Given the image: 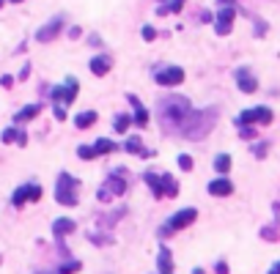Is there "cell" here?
I'll use <instances>...</instances> for the list:
<instances>
[{
    "instance_id": "cell-15",
    "label": "cell",
    "mask_w": 280,
    "mask_h": 274,
    "mask_svg": "<svg viewBox=\"0 0 280 274\" xmlns=\"http://www.w3.org/2000/svg\"><path fill=\"white\" fill-rule=\"evenodd\" d=\"M91 72L96 74V77H104V74L110 72V55H96L91 61Z\"/></svg>"
},
{
    "instance_id": "cell-20",
    "label": "cell",
    "mask_w": 280,
    "mask_h": 274,
    "mask_svg": "<svg viewBox=\"0 0 280 274\" xmlns=\"http://www.w3.org/2000/svg\"><path fill=\"white\" fill-rule=\"evenodd\" d=\"M93 121H96V113H93V110H85V113H80L77 118H74V126H77V129H88Z\"/></svg>"
},
{
    "instance_id": "cell-27",
    "label": "cell",
    "mask_w": 280,
    "mask_h": 274,
    "mask_svg": "<svg viewBox=\"0 0 280 274\" xmlns=\"http://www.w3.org/2000/svg\"><path fill=\"white\" fill-rule=\"evenodd\" d=\"M129 124H132V115H118V118H115V132L124 135V132L129 129Z\"/></svg>"
},
{
    "instance_id": "cell-41",
    "label": "cell",
    "mask_w": 280,
    "mask_h": 274,
    "mask_svg": "<svg viewBox=\"0 0 280 274\" xmlns=\"http://www.w3.org/2000/svg\"><path fill=\"white\" fill-rule=\"evenodd\" d=\"M9 3H22V0H9Z\"/></svg>"
},
{
    "instance_id": "cell-18",
    "label": "cell",
    "mask_w": 280,
    "mask_h": 274,
    "mask_svg": "<svg viewBox=\"0 0 280 274\" xmlns=\"http://www.w3.org/2000/svg\"><path fill=\"white\" fill-rule=\"evenodd\" d=\"M0 140H3V143H17V145H25L28 143L25 132H20V129H6L3 135H0Z\"/></svg>"
},
{
    "instance_id": "cell-14",
    "label": "cell",
    "mask_w": 280,
    "mask_h": 274,
    "mask_svg": "<svg viewBox=\"0 0 280 274\" xmlns=\"http://www.w3.org/2000/svg\"><path fill=\"white\" fill-rule=\"evenodd\" d=\"M126 99H129L132 107H135V124H137V126H146V124H149V110H146L143 104H140V99H137V96H132V93H129Z\"/></svg>"
},
{
    "instance_id": "cell-29",
    "label": "cell",
    "mask_w": 280,
    "mask_h": 274,
    "mask_svg": "<svg viewBox=\"0 0 280 274\" xmlns=\"http://www.w3.org/2000/svg\"><path fill=\"white\" fill-rule=\"evenodd\" d=\"M74 271H80V263H77V260H69V263H63L61 269H58V274H74Z\"/></svg>"
},
{
    "instance_id": "cell-16",
    "label": "cell",
    "mask_w": 280,
    "mask_h": 274,
    "mask_svg": "<svg viewBox=\"0 0 280 274\" xmlns=\"http://www.w3.org/2000/svg\"><path fill=\"white\" fill-rule=\"evenodd\" d=\"M157 266H160V274H173V260H171V249L168 247H160V260H157Z\"/></svg>"
},
{
    "instance_id": "cell-23",
    "label": "cell",
    "mask_w": 280,
    "mask_h": 274,
    "mask_svg": "<svg viewBox=\"0 0 280 274\" xmlns=\"http://www.w3.org/2000/svg\"><path fill=\"white\" fill-rule=\"evenodd\" d=\"M104 189H107L110 195H124V192H126V181H124V178H110V181L104 184Z\"/></svg>"
},
{
    "instance_id": "cell-17",
    "label": "cell",
    "mask_w": 280,
    "mask_h": 274,
    "mask_svg": "<svg viewBox=\"0 0 280 274\" xmlns=\"http://www.w3.org/2000/svg\"><path fill=\"white\" fill-rule=\"evenodd\" d=\"M39 113H42V104H28V107H22L20 113L14 115V121H17V124H22V121H31V118H36Z\"/></svg>"
},
{
    "instance_id": "cell-24",
    "label": "cell",
    "mask_w": 280,
    "mask_h": 274,
    "mask_svg": "<svg viewBox=\"0 0 280 274\" xmlns=\"http://www.w3.org/2000/svg\"><path fill=\"white\" fill-rule=\"evenodd\" d=\"M214 170H217L220 176H225V173L231 170V156L228 154H220L217 159H214Z\"/></svg>"
},
{
    "instance_id": "cell-25",
    "label": "cell",
    "mask_w": 280,
    "mask_h": 274,
    "mask_svg": "<svg viewBox=\"0 0 280 274\" xmlns=\"http://www.w3.org/2000/svg\"><path fill=\"white\" fill-rule=\"evenodd\" d=\"M124 148L129 151V154H143V143H140V137H137V135H132L129 140H126Z\"/></svg>"
},
{
    "instance_id": "cell-26",
    "label": "cell",
    "mask_w": 280,
    "mask_h": 274,
    "mask_svg": "<svg viewBox=\"0 0 280 274\" xmlns=\"http://www.w3.org/2000/svg\"><path fill=\"white\" fill-rule=\"evenodd\" d=\"M182 6H184V0H171L168 6H160V9H157V14H171V11H182Z\"/></svg>"
},
{
    "instance_id": "cell-22",
    "label": "cell",
    "mask_w": 280,
    "mask_h": 274,
    "mask_svg": "<svg viewBox=\"0 0 280 274\" xmlns=\"http://www.w3.org/2000/svg\"><path fill=\"white\" fill-rule=\"evenodd\" d=\"M113 151H115V143H113V140H107V137L96 140V145H93V154H96V156H102V154H113Z\"/></svg>"
},
{
    "instance_id": "cell-19",
    "label": "cell",
    "mask_w": 280,
    "mask_h": 274,
    "mask_svg": "<svg viewBox=\"0 0 280 274\" xmlns=\"http://www.w3.org/2000/svg\"><path fill=\"white\" fill-rule=\"evenodd\" d=\"M146 184H149V189L154 192V200H160L162 197V178L160 176H154V173H146Z\"/></svg>"
},
{
    "instance_id": "cell-13",
    "label": "cell",
    "mask_w": 280,
    "mask_h": 274,
    "mask_svg": "<svg viewBox=\"0 0 280 274\" xmlns=\"http://www.w3.org/2000/svg\"><path fill=\"white\" fill-rule=\"evenodd\" d=\"M74 228H77V225H74V219L61 217V219H55V225H52V233H55V238L61 241V238L66 236V233H74Z\"/></svg>"
},
{
    "instance_id": "cell-10",
    "label": "cell",
    "mask_w": 280,
    "mask_h": 274,
    "mask_svg": "<svg viewBox=\"0 0 280 274\" xmlns=\"http://www.w3.org/2000/svg\"><path fill=\"white\" fill-rule=\"evenodd\" d=\"M154 80L162 85V88H171V85H179L184 80V72H182V69H176V66H171V69H162V72H157Z\"/></svg>"
},
{
    "instance_id": "cell-9",
    "label": "cell",
    "mask_w": 280,
    "mask_h": 274,
    "mask_svg": "<svg viewBox=\"0 0 280 274\" xmlns=\"http://www.w3.org/2000/svg\"><path fill=\"white\" fill-rule=\"evenodd\" d=\"M233 20H236V11H233V6H228V9H220V14H217V25H214V31H217L220 36H228L231 28H233Z\"/></svg>"
},
{
    "instance_id": "cell-11",
    "label": "cell",
    "mask_w": 280,
    "mask_h": 274,
    "mask_svg": "<svg viewBox=\"0 0 280 274\" xmlns=\"http://www.w3.org/2000/svg\"><path fill=\"white\" fill-rule=\"evenodd\" d=\"M236 83H239V91L242 93H255L258 91V83H255V77L250 74V69H236Z\"/></svg>"
},
{
    "instance_id": "cell-8",
    "label": "cell",
    "mask_w": 280,
    "mask_h": 274,
    "mask_svg": "<svg viewBox=\"0 0 280 274\" xmlns=\"http://www.w3.org/2000/svg\"><path fill=\"white\" fill-rule=\"evenodd\" d=\"M39 197H42V186H39V184H28V186H20V189L14 192L11 203H14V206H22L25 200H39Z\"/></svg>"
},
{
    "instance_id": "cell-39",
    "label": "cell",
    "mask_w": 280,
    "mask_h": 274,
    "mask_svg": "<svg viewBox=\"0 0 280 274\" xmlns=\"http://www.w3.org/2000/svg\"><path fill=\"white\" fill-rule=\"evenodd\" d=\"M269 274H280V260H277V263H275V266H272V269H269Z\"/></svg>"
},
{
    "instance_id": "cell-35",
    "label": "cell",
    "mask_w": 280,
    "mask_h": 274,
    "mask_svg": "<svg viewBox=\"0 0 280 274\" xmlns=\"http://www.w3.org/2000/svg\"><path fill=\"white\" fill-rule=\"evenodd\" d=\"M253 151H255V156H264V154H266V143H258Z\"/></svg>"
},
{
    "instance_id": "cell-37",
    "label": "cell",
    "mask_w": 280,
    "mask_h": 274,
    "mask_svg": "<svg viewBox=\"0 0 280 274\" xmlns=\"http://www.w3.org/2000/svg\"><path fill=\"white\" fill-rule=\"evenodd\" d=\"M80 33H83V31H80L77 25H74V28H69V36H72V39H80Z\"/></svg>"
},
{
    "instance_id": "cell-21",
    "label": "cell",
    "mask_w": 280,
    "mask_h": 274,
    "mask_svg": "<svg viewBox=\"0 0 280 274\" xmlns=\"http://www.w3.org/2000/svg\"><path fill=\"white\" fill-rule=\"evenodd\" d=\"M160 178H162V195H168V197H176V195H179V184L173 181V178L168 176V173H165V176H160Z\"/></svg>"
},
{
    "instance_id": "cell-4",
    "label": "cell",
    "mask_w": 280,
    "mask_h": 274,
    "mask_svg": "<svg viewBox=\"0 0 280 274\" xmlns=\"http://www.w3.org/2000/svg\"><path fill=\"white\" fill-rule=\"evenodd\" d=\"M50 96H52V102H55L58 107H69V104L74 102V96H77V80L66 77V83L58 85V88H52Z\"/></svg>"
},
{
    "instance_id": "cell-7",
    "label": "cell",
    "mask_w": 280,
    "mask_h": 274,
    "mask_svg": "<svg viewBox=\"0 0 280 274\" xmlns=\"http://www.w3.org/2000/svg\"><path fill=\"white\" fill-rule=\"evenodd\" d=\"M63 17H52L50 22H47V25L42 28V31H36V42H42V44H47V42H55L58 39V33L63 31Z\"/></svg>"
},
{
    "instance_id": "cell-33",
    "label": "cell",
    "mask_w": 280,
    "mask_h": 274,
    "mask_svg": "<svg viewBox=\"0 0 280 274\" xmlns=\"http://www.w3.org/2000/svg\"><path fill=\"white\" fill-rule=\"evenodd\" d=\"M261 236L269 238V241H277V230L275 228H264V230H261Z\"/></svg>"
},
{
    "instance_id": "cell-5",
    "label": "cell",
    "mask_w": 280,
    "mask_h": 274,
    "mask_svg": "<svg viewBox=\"0 0 280 274\" xmlns=\"http://www.w3.org/2000/svg\"><path fill=\"white\" fill-rule=\"evenodd\" d=\"M195 219H198V211H195V208H182V211H176L171 219H168V225H165L160 233H162V236H168L171 230H182V228H187L190 222H195Z\"/></svg>"
},
{
    "instance_id": "cell-1",
    "label": "cell",
    "mask_w": 280,
    "mask_h": 274,
    "mask_svg": "<svg viewBox=\"0 0 280 274\" xmlns=\"http://www.w3.org/2000/svg\"><path fill=\"white\" fill-rule=\"evenodd\" d=\"M192 113L190 102L184 96H168L165 102L160 104V124L165 132H173V129H182V124L187 121V115Z\"/></svg>"
},
{
    "instance_id": "cell-28",
    "label": "cell",
    "mask_w": 280,
    "mask_h": 274,
    "mask_svg": "<svg viewBox=\"0 0 280 274\" xmlns=\"http://www.w3.org/2000/svg\"><path fill=\"white\" fill-rule=\"evenodd\" d=\"M77 156H80V159H96V154H93V145H80V148H77Z\"/></svg>"
},
{
    "instance_id": "cell-2",
    "label": "cell",
    "mask_w": 280,
    "mask_h": 274,
    "mask_svg": "<svg viewBox=\"0 0 280 274\" xmlns=\"http://www.w3.org/2000/svg\"><path fill=\"white\" fill-rule=\"evenodd\" d=\"M214 124H217V110L214 107H206V110H192L190 115H187V121L182 124V135L187 140H201L206 137L209 132L214 129Z\"/></svg>"
},
{
    "instance_id": "cell-3",
    "label": "cell",
    "mask_w": 280,
    "mask_h": 274,
    "mask_svg": "<svg viewBox=\"0 0 280 274\" xmlns=\"http://www.w3.org/2000/svg\"><path fill=\"white\" fill-rule=\"evenodd\" d=\"M77 186L80 181L69 173H61L58 176V186H55V200L61 206H77Z\"/></svg>"
},
{
    "instance_id": "cell-31",
    "label": "cell",
    "mask_w": 280,
    "mask_h": 274,
    "mask_svg": "<svg viewBox=\"0 0 280 274\" xmlns=\"http://www.w3.org/2000/svg\"><path fill=\"white\" fill-rule=\"evenodd\" d=\"M239 135H242L244 140H253L255 137V129H253V126H239Z\"/></svg>"
},
{
    "instance_id": "cell-34",
    "label": "cell",
    "mask_w": 280,
    "mask_h": 274,
    "mask_svg": "<svg viewBox=\"0 0 280 274\" xmlns=\"http://www.w3.org/2000/svg\"><path fill=\"white\" fill-rule=\"evenodd\" d=\"M55 118L58 121H66V107H58V104H55Z\"/></svg>"
},
{
    "instance_id": "cell-40",
    "label": "cell",
    "mask_w": 280,
    "mask_h": 274,
    "mask_svg": "<svg viewBox=\"0 0 280 274\" xmlns=\"http://www.w3.org/2000/svg\"><path fill=\"white\" fill-rule=\"evenodd\" d=\"M217 3H223V9H228V6H233V0H217Z\"/></svg>"
},
{
    "instance_id": "cell-36",
    "label": "cell",
    "mask_w": 280,
    "mask_h": 274,
    "mask_svg": "<svg viewBox=\"0 0 280 274\" xmlns=\"http://www.w3.org/2000/svg\"><path fill=\"white\" fill-rule=\"evenodd\" d=\"M110 197H113V195H110V192H107V189H104V186H102V189H99V200H104V203H107Z\"/></svg>"
},
{
    "instance_id": "cell-32",
    "label": "cell",
    "mask_w": 280,
    "mask_h": 274,
    "mask_svg": "<svg viewBox=\"0 0 280 274\" xmlns=\"http://www.w3.org/2000/svg\"><path fill=\"white\" fill-rule=\"evenodd\" d=\"M143 39H146V42H154V39H157V31L151 25H143Z\"/></svg>"
},
{
    "instance_id": "cell-12",
    "label": "cell",
    "mask_w": 280,
    "mask_h": 274,
    "mask_svg": "<svg viewBox=\"0 0 280 274\" xmlns=\"http://www.w3.org/2000/svg\"><path fill=\"white\" fill-rule=\"evenodd\" d=\"M231 192H233V184L228 178H214V181L209 184V195H214V197H225V195H231Z\"/></svg>"
},
{
    "instance_id": "cell-6",
    "label": "cell",
    "mask_w": 280,
    "mask_h": 274,
    "mask_svg": "<svg viewBox=\"0 0 280 274\" xmlns=\"http://www.w3.org/2000/svg\"><path fill=\"white\" fill-rule=\"evenodd\" d=\"M239 126H250V124H272V110L269 107H253L244 110L242 115L236 118Z\"/></svg>"
},
{
    "instance_id": "cell-30",
    "label": "cell",
    "mask_w": 280,
    "mask_h": 274,
    "mask_svg": "<svg viewBox=\"0 0 280 274\" xmlns=\"http://www.w3.org/2000/svg\"><path fill=\"white\" fill-rule=\"evenodd\" d=\"M179 167H182V170H192V156L182 154V156H179Z\"/></svg>"
},
{
    "instance_id": "cell-38",
    "label": "cell",
    "mask_w": 280,
    "mask_h": 274,
    "mask_svg": "<svg viewBox=\"0 0 280 274\" xmlns=\"http://www.w3.org/2000/svg\"><path fill=\"white\" fill-rule=\"evenodd\" d=\"M214 271H217V274H228V266H225V263H217V266H214Z\"/></svg>"
}]
</instances>
